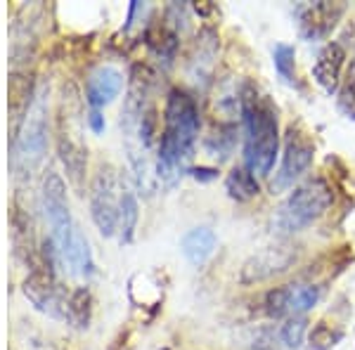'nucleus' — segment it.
<instances>
[{
  "mask_svg": "<svg viewBox=\"0 0 355 350\" xmlns=\"http://www.w3.org/2000/svg\"><path fill=\"white\" fill-rule=\"evenodd\" d=\"M296 258H299V249L291 244H279V246H268L261 254L251 256L249 261L242 265L239 272V282L242 284H261L266 279H272L275 274L287 272L289 268H294Z\"/></svg>",
  "mask_w": 355,
  "mask_h": 350,
  "instance_id": "1a4fd4ad",
  "label": "nucleus"
},
{
  "mask_svg": "<svg viewBox=\"0 0 355 350\" xmlns=\"http://www.w3.org/2000/svg\"><path fill=\"white\" fill-rule=\"evenodd\" d=\"M45 149H48V107H45V93H38L17 135L15 166L19 173L36 168L45 157Z\"/></svg>",
  "mask_w": 355,
  "mask_h": 350,
  "instance_id": "39448f33",
  "label": "nucleus"
},
{
  "mask_svg": "<svg viewBox=\"0 0 355 350\" xmlns=\"http://www.w3.org/2000/svg\"><path fill=\"white\" fill-rule=\"evenodd\" d=\"M315 159V142L313 137L301 128V125H289L287 137H284V154L282 166L272 180V194L289 189L296 180H301L308 173Z\"/></svg>",
  "mask_w": 355,
  "mask_h": 350,
  "instance_id": "423d86ee",
  "label": "nucleus"
},
{
  "mask_svg": "<svg viewBox=\"0 0 355 350\" xmlns=\"http://www.w3.org/2000/svg\"><path fill=\"white\" fill-rule=\"evenodd\" d=\"M123 90V73L116 67H97L85 85V100L90 109H102L116 100Z\"/></svg>",
  "mask_w": 355,
  "mask_h": 350,
  "instance_id": "ddd939ff",
  "label": "nucleus"
},
{
  "mask_svg": "<svg viewBox=\"0 0 355 350\" xmlns=\"http://www.w3.org/2000/svg\"><path fill=\"white\" fill-rule=\"evenodd\" d=\"M244 123V166L254 175H268L279 154V119L268 95L246 83L239 90Z\"/></svg>",
  "mask_w": 355,
  "mask_h": 350,
  "instance_id": "f03ea898",
  "label": "nucleus"
},
{
  "mask_svg": "<svg viewBox=\"0 0 355 350\" xmlns=\"http://www.w3.org/2000/svg\"><path fill=\"white\" fill-rule=\"evenodd\" d=\"M339 109L348 119L355 121V60H351V64L346 69V76H343V81H341Z\"/></svg>",
  "mask_w": 355,
  "mask_h": 350,
  "instance_id": "4be33fe9",
  "label": "nucleus"
},
{
  "mask_svg": "<svg viewBox=\"0 0 355 350\" xmlns=\"http://www.w3.org/2000/svg\"><path fill=\"white\" fill-rule=\"evenodd\" d=\"M282 336L272 326H263L259 334L254 336V350H282Z\"/></svg>",
  "mask_w": 355,
  "mask_h": 350,
  "instance_id": "b1692460",
  "label": "nucleus"
},
{
  "mask_svg": "<svg viewBox=\"0 0 355 350\" xmlns=\"http://www.w3.org/2000/svg\"><path fill=\"white\" fill-rule=\"evenodd\" d=\"M43 213L50 225V237H53V242L62 254L76 225H73L71 213H69L67 185L55 170H48V175L43 180Z\"/></svg>",
  "mask_w": 355,
  "mask_h": 350,
  "instance_id": "0eeeda50",
  "label": "nucleus"
},
{
  "mask_svg": "<svg viewBox=\"0 0 355 350\" xmlns=\"http://www.w3.org/2000/svg\"><path fill=\"white\" fill-rule=\"evenodd\" d=\"M216 244H218V239H216V232L211 227H194L190 232L182 237L180 242V249L182 254H185L187 261L192 263V265H204L206 261H209L211 256L216 254Z\"/></svg>",
  "mask_w": 355,
  "mask_h": 350,
  "instance_id": "4468645a",
  "label": "nucleus"
},
{
  "mask_svg": "<svg viewBox=\"0 0 355 350\" xmlns=\"http://www.w3.org/2000/svg\"><path fill=\"white\" fill-rule=\"evenodd\" d=\"M308 341L315 350H329L341 341V331H334L327 322H318L308 334Z\"/></svg>",
  "mask_w": 355,
  "mask_h": 350,
  "instance_id": "5701e85b",
  "label": "nucleus"
},
{
  "mask_svg": "<svg viewBox=\"0 0 355 350\" xmlns=\"http://www.w3.org/2000/svg\"><path fill=\"white\" fill-rule=\"evenodd\" d=\"M334 204V192H331L329 182L324 177H308L301 185L294 187L277 209L275 216V227L284 234L301 232L303 227L313 225L320 220Z\"/></svg>",
  "mask_w": 355,
  "mask_h": 350,
  "instance_id": "7ed1b4c3",
  "label": "nucleus"
},
{
  "mask_svg": "<svg viewBox=\"0 0 355 350\" xmlns=\"http://www.w3.org/2000/svg\"><path fill=\"white\" fill-rule=\"evenodd\" d=\"M348 53L339 41H329L318 53V60L313 64V78L324 93H339L343 81V69H346Z\"/></svg>",
  "mask_w": 355,
  "mask_h": 350,
  "instance_id": "f8f14e48",
  "label": "nucleus"
},
{
  "mask_svg": "<svg viewBox=\"0 0 355 350\" xmlns=\"http://www.w3.org/2000/svg\"><path fill=\"white\" fill-rule=\"evenodd\" d=\"M320 301V286L315 284H284L275 286L266 294V313L272 320L279 317H294V315H303L311 308L318 306Z\"/></svg>",
  "mask_w": 355,
  "mask_h": 350,
  "instance_id": "9d476101",
  "label": "nucleus"
},
{
  "mask_svg": "<svg viewBox=\"0 0 355 350\" xmlns=\"http://www.w3.org/2000/svg\"><path fill=\"white\" fill-rule=\"evenodd\" d=\"M308 331V320L306 315H294V317H287V322L279 329V336H282V343L291 350L303 346V338H306Z\"/></svg>",
  "mask_w": 355,
  "mask_h": 350,
  "instance_id": "412c9836",
  "label": "nucleus"
},
{
  "mask_svg": "<svg viewBox=\"0 0 355 350\" xmlns=\"http://www.w3.org/2000/svg\"><path fill=\"white\" fill-rule=\"evenodd\" d=\"M164 350H168V348H164Z\"/></svg>",
  "mask_w": 355,
  "mask_h": 350,
  "instance_id": "bb28decb",
  "label": "nucleus"
},
{
  "mask_svg": "<svg viewBox=\"0 0 355 350\" xmlns=\"http://www.w3.org/2000/svg\"><path fill=\"white\" fill-rule=\"evenodd\" d=\"M137 220H140V206H137V197H135L133 189L123 185L121 209H119V242H121V244L133 242Z\"/></svg>",
  "mask_w": 355,
  "mask_h": 350,
  "instance_id": "a211bd4d",
  "label": "nucleus"
},
{
  "mask_svg": "<svg viewBox=\"0 0 355 350\" xmlns=\"http://www.w3.org/2000/svg\"><path fill=\"white\" fill-rule=\"evenodd\" d=\"M190 173L197 180H216L218 177V168H204V166H199V168H190Z\"/></svg>",
  "mask_w": 355,
  "mask_h": 350,
  "instance_id": "a878e982",
  "label": "nucleus"
},
{
  "mask_svg": "<svg viewBox=\"0 0 355 350\" xmlns=\"http://www.w3.org/2000/svg\"><path fill=\"white\" fill-rule=\"evenodd\" d=\"M62 261L67 263L69 268H71L73 274H78V277H93L95 272V263H93V254H90V244L88 239H85V234L81 232V227L73 229L71 239H69V244L64 246V251H62Z\"/></svg>",
  "mask_w": 355,
  "mask_h": 350,
  "instance_id": "2eb2a0df",
  "label": "nucleus"
},
{
  "mask_svg": "<svg viewBox=\"0 0 355 350\" xmlns=\"http://www.w3.org/2000/svg\"><path fill=\"white\" fill-rule=\"evenodd\" d=\"M90 315H93V296L81 286L69 296V324H76L78 329H88Z\"/></svg>",
  "mask_w": 355,
  "mask_h": 350,
  "instance_id": "6ab92c4d",
  "label": "nucleus"
},
{
  "mask_svg": "<svg viewBox=\"0 0 355 350\" xmlns=\"http://www.w3.org/2000/svg\"><path fill=\"white\" fill-rule=\"evenodd\" d=\"M21 291H24V296L36 310H41V313L50 315L55 320L69 322V296L53 272H48L45 268L31 270V274L24 279Z\"/></svg>",
  "mask_w": 355,
  "mask_h": 350,
  "instance_id": "6e6552de",
  "label": "nucleus"
},
{
  "mask_svg": "<svg viewBox=\"0 0 355 350\" xmlns=\"http://www.w3.org/2000/svg\"><path fill=\"white\" fill-rule=\"evenodd\" d=\"M272 62H275V71L287 85L296 83V50L294 45H284L277 43L272 50Z\"/></svg>",
  "mask_w": 355,
  "mask_h": 350,
  "instance_id": "aec40b11",
  "label": "nucleus"
},
{
  "mask_svg": "<svg viewBox=\"0 0 355 350\" xmlns=\"http://www.w3.org/2000/svg\"><path fill=\"white\" fill-rule=\"evenodd\" d=\"M199 135V107L192 95L173 88L166 97L164 130L157 147V180L173 187L187 170Z\"/></svg>",
  "mask_w": 355,
  "mask_h": 350,
  "instance_id": "f257e3e1",
  "label": "nucleus"
},
{
  "mask_svg": "<svg viewBox=\"0 0 355 350\" xmlns=\"http://www.w3.org/2000/svg\"><path fill=\"white\" fill-rule=\"evenodd\" d=\"M60 159H62V164H64L67 175L71 177V182L81 185V180L85 175V161H88V157H85V147L78 145V142H73L71 137L62 133L60 135Z\"/></svg>",
  "mask_w": 355,
  "mask_h": 350,
  "instance_id": "f3484780",
  "label": "nucleus"
},
{
  "mask_svg": "<svg viewBox=\"0 0 355 350\" xmlns=\"http://www.w3.org/2000/svg\"><path fill=\"white\" fill-rule=\"evenodd\" d=\"M225 189H227V194H230V199H234V202H239V204H246L259 197L261 185H259V177L251 173L246 166H234L225 177Z\"/></svg>",
  "mask_w": 355,
  "mask_h": 350,
  "instance_id": "dca6fc26",
  "label": "nucleus"
},
{
  "mask_svg": "<svg viewBox=\"0 0 355 350\" xmlns=\"http://www.w3.org/2000/svg\"><path fill=\"white\" fill-rule=\"evenodd\" d=\"M123 182L110 164L97 168L90 185V216L102 237H114L119 232V209H121Z\"/></svg>",
  "mask_w": 355,
  "mask_h": 350,
  "instance_id": "20e7f679",
  "label": "nucleus"
},
{
  "mask_svg": "<svg viewBox=\"0 0 355 350\" xmlns=\"http://www.w3.org/2000/svg\"><path fill=\"white\" fill-rule=\"evenodd\" d=\"M88 125H90V130H93L95 135L105 133L107 123H105V116H102L100 109H90V112H88Z\"/></svg>",
  "mask_w": 355,
  "mask_h": 350,
  "instance_id": "393cba45",
  "label": "nucleus"
},
{
  "mask_svg": "<svg viewBox=\"0 0 355 350\" xmlns=\"http://www.w3.org/2000/svg\"><path fill=\"white\" fill-rule=\"evenodd\" d=\"M346 12V3H308L299 8V28L306 41H324Z\"/></svg>",
  "mask_w": 355,
  "mask_h": 350,
  "instance_id": "9b49d317",
  "label": "nucleus"
}]
</instances>
